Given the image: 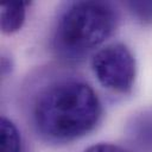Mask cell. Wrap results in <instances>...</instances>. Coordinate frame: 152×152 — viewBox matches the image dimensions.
<instances>
[{"label":"cell","mask_w":152,"mask_h":152,"mask_svg":"<svg viewBox=\"0 0 152 152\" xmlns=\"http://www.w3.org/2000/svg\"><path fill=\"white\" fill-rule=\"evenodd\" d=\"M38 132L52 141L78 139L95 128L102 106L95 90L82 81L64 80L43 89L33 104Z\"/></svg>","instance_id":"6da1fadb"},{"label":"cell","mask_w":152,"mask_h":152,"mask_svg":"<svg viewBox=\"0 0 152 152\" xmlns=\"http://www.w3.org/2000/svg\"><path fill=\"white\" fill-rule=\"evenodd\" d=\"M116 15L102 1L74 2L62 14L55 33V45L68 57H81L102 44L114 31Z\"/></svg>","instance_id":"7a4b0ae2"},{"label":"cell","mask_w":152,"mask_h":152,"mask_svg":"<svg viewBox=\"0 0 152 152\" xmlns=\"http://www.w3.org/2000/svg\"><path fill=\"white\" fill-rule=\"evenodd\" d=\"M93 71L104 88L116 93H128L134 83L137 66L131 50L122 43H113L100 49L91 59Z\"/></svg>","instance_id":"3957f363"},{"label":"cell","mask_w":152,"mask_h":152,"mask_svg":"<svg viewBox=\"0 0 152 152\" xmlns=\"http://www.w3.org/2000/svg\"><path fill=\"white\" fill-rule=\"evenodd\" d=\"M26 1H4L1 10V30L6 34L18 32L24 25L26 17Z\"/></svg>","instance_id":"277c9868"},{"label":"cell","mask_w":152,"mask_h":152,"mask_svg":"<svg viewBox=\"0 0 152 152\" xmlns=\"http://www.w3.org/2000/svg\"><path fill=\"white\" fill-rule=\"evenodd\" d=\"M0 152H21V135L6 116L0 120Z\"/></svg>","instance_id":"5b68a950"},{"label":"cell","mask_w":152,"mask_h":152,"mask_svg":"<svg viewBox=\"0 0 152 152\" xmlns=\"http://www.w3.org/2000/svg\"><path fill=\"white\" fill-rule=\"evenodd\" d=\"M127 7L141 23H152V1H129L127 2Z\"/></svg>","instance_id":"8992f818"},{"label":"cell","mask_w":152,"mask_h":152,"mask_svg":"<svg viewBox=\"0 0 152 152\" xmlns=\"http://www.w3.org/2000/svg\"><path fill=\"white\" fill-rule=\"evenodd\" d=\"M84 152H129L122 146L115 145V144H109V142H99L89 146L88 148L84 150Z\"/></svg>","instance_id":"52a82bcc"}]
</instances>
